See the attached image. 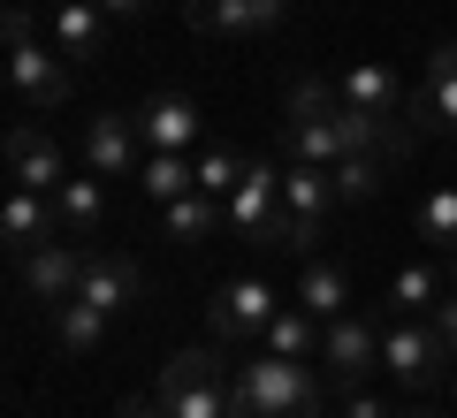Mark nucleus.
<instances>
[{
    "instance_id": "6ab92c4d",
    "label": "nucleus",
    "mask_w": 457,
    "mask_h": 418,
    "mask_svg": "<svg viewBox=\"0 0 457 418\" xmlns=\"http://www.w3.org/2000/svg\"><path fill=\"white\" fill-rule=\"evenodd\" d=\"M282 137H290V160H312V168H336V160H351V145H343V99H336L328 114L282 122Z\"/></svg>"
},
{
    "instance_id": "aec40b11",
    "label": "nucleus",
    "mask_w": 457,
    "mask_h": 418,
    "mask_svg": "<svg viewBox=\"0 0 457 418\" xmlns=\"http://www.w3.org/2000/svg\"><path fill=\"white\" fill-rule=\"evenodd\" d=\"M420 114L427 129H457V38H442L435 53H427V92H420Z\"/></svg>"
},
{
    "instance_id": "c756f323",
    "label": "nucleus",
    "mask_w": 457,
    "mask_h": 418,
    "mask_svg": "<svg viewBox=\"0 0 457 418\" xmlns=\"http://www.w3.org/2000/svg\"><path fill=\"white\" fill-rule=\"evenodd\" d=\"M336 107V84H320V77H297L290 84V99H282V114H290V122H305V114H328Z\"/></svg>"
},
{
    "instance_id": "7ed1b4c3",
    "label": "nucleus",
    "mask_w": 457,
    "mask_h": 418,
    "mask_svg": "<svg viewBox=\"0 0 457 418\" xmlns=\"http://www.w3.org/2000/svg\"><path fill=\"white\" fill-rule=\"evenodd\" d=\"M168 418H228V381H221V357L198 342V350H176L153 381Z\"/></svg>"
},
{
    "instance_id": "473e14b6",
    "label": "nucleus",
    "mask_w": 457,
    "mask_h": 418,
    "mask_svg": "<svg viewBox=\"0 0 457 418\" xmlns=\"http://www.w3.org/2000/svg\"><path fill=\"white\" fill-rule=\"evenodd\" d=\"M427 320H435V335H442V342H450V350H457V290H450V297H442V305H435V312H427Z\"/></svg>"
},
{
    "instance_id": "423d86ee",
    "label": "nucleus",
    "mask_w": 457,
    "mask_h": 418,
    "mask_svg": "<svg viewBox=\"0 0 457 418\" xmlns=\"http://www.w3.org/2000/svg\"><path fill=\"white\" fill-rule=\"evenodd\" d=\"M282 168L275 160H252L245 183L228 191V236L237 243H282Z\"/></svg>"
},
{
    "instance_id": "9b49d317",
    "label": "nucleus",
    "mask_w": 457,
    "mask_h": 418,
    "mask_svg": "<svg viewBox=\"0 0 457 418\" xmlns=\"http://www.w3.org/2000/svg\"><path fill=\"white\" fill-rule=\"evenodd\" d=\"M77 297L92 312H130L137 297H145V266H137L130 251H84V282H77Z\"/></svg>"
},
{
    "instance_id": "e433bc0d",
    "label": "nucleus",
    "mask_w": 457,
    "mask_h": 418,
    "mask_svg": "<svg viewBox=\"0 0 457 418\" xmlns=\"http://www.w3.org/2000/svg\"><path fill=\"white\" fill-rule=\"evenodd\" d=\"M267 8H275V16H290V8H297V0H267Z\"/></svg>"
},
{
    "instance_id": "72a5a7b5",
    "label": "nucleus",
    "mask_w": 457,
    "mask_h": 418,
    "mask_svg": "<svg viewBox=\"0 0 457 418\" xmlns=\"http://www.w3.org/2000/svg\"><path fill=\"white\" fill-rule=\"evenodd\" d=\"M153 0H99V16H114V23H130V16H145Z\"/></svg>"
},
{
    "instance_id": "dca6fc26",
    "label": "nucleus",
    "mask_w": 457,
    "mask_h": 418,
    "mask_svg": "<svg viewBox=\"0 0 457 418\" xmlns=\"http://www.w3.org/2000/svg\"><path fill=\"white\" fill-rule=\"evenodd\" d=\"M0 236H8V251H38V243H54V236H62V213H54V198L46 191H23V183H16V191H8V206H0Z\"/></svg>"
},
{
    "instance_id": "4be33fe9",
    "label": "nucleus",
    "mask_w": 457,
    "mask_h": 418,
    "mask_svg": "<svg viewBox=\"0 0 457 418\" xmlns=\"http://www.w3.org/2000/svg\"><path fill=\"white\" fill-rule=\"evenodd\" d=\"M260 342H267L275 357H297V365H320V320H312V312L297 305V297L275 312V320H267V335H260Z\"/></svg>"
},
{
    "instance_id": "cd10ccee",
    "label": "nucleus",
    "mask_w": 457,
    "mask_h": 418,
    "mask_svg": "<svg viewBox=\"0 0 457 418\" xmlns=\"http://www.w3.org/2000/svg\"><path fill=\"white\" fill-rule=\"evenodd\" d=\"M420 243H435V251H457V183H442V191L420 198Z\"/></svg>"
},
{
    "instance_id": "c9c22d12",
    "label": "nucleus",
    "mask_w": 457,
    "mask_h": 418,
    "mask_svg": "<svg viewBox=\"0 0 457 418\" xmlns=\"http://www.w3.org/2000/svg\"><path fill=\"white\" fill-rule=\"evenodd\" d=\"M396 418H442V411H427V403H404V411H396Z\"/></svg>"
},
{
    "instance_id": "b1692460",
    "label": "nucleus",
    "mask_w": 457,
    "mask_h": 418,
    "mask_svg": "<svg viewBox=\"0 0 457 418\" xmlns=\"http://www.w3.org/2000/svg\"><path fill=\"white\" fill-rule=\"evenodd\" d=\"M137 191H145L153 206H168V198L198 191V152H145V168H137Z\"/></svg>"
},
{
    "instance_id": "f3484780",
    "label": "nucleus",
    "mask_w": 457,
    "mask_h": 418,
    "mask_svg": "<svg viewBox=\"0 0 457 418\" xmlns=\"http://www.w3.org/2000/svg\"><path fill=\"white\" fill-rule=\"evenodd\" d=\"M54 213H62V236H77V243H92L99 236V221H107V176H69L62 191H54Z\"/></svg>"
},
{
    "instance_id": "20e7f679",
    "label": "nucleus",
    "mask_w": 457,
    "mask_h": 418,
    "mask_svg": "<svg viewBox=\"0 0 457 418\" xmlns=\"http://www.w3.org/2000/svg\"><path fill=\"white\" fill-rule=\"evenodd\" d=\"M336 168H312V160H290L282 168V243H290V251H305L312 258V243L328 236V221H336Z\"/></svg>"
},
{
    "instance_id": "f257e3e1",
    "label": "nucleus",
    "mask_w": 457,
    "mask_h": 418,
    "mask_svg": "<svg viewBox=\"0 0 457 418\" xmlns=\"http://www.w3.org/2000/svg\"><path fill=\"white\" fill-rule=\"evenodd\" d=\"M228 418H320V365H297V357H245L237 381H228Z\"/></svg>"
},
{
    "instance_id": "2eb2a0df",
    "label": "nucleus",
    "mask_w": 457,
    "mask_h": 418,
    "mask_svg": "<svg viewBox=\"0 0 457 418\" xmlns=\"http://www.w3.org/2000/svg\"><path fill=\"white\" fill-rule=\"evenodd\" d=\"M183 16H191V31H206V38H267L282 23L267 0H183Z\"/></svg>"
},
{
    "instance_id": "39448f33",
    "label": "nucleus",
    "mask_w": 457,
    "mask_h": 418,
    "mask_svg": "<svg viewBox=\"0 0 457 418\" xmlns=\"http://www.w3.org/2000/svg\"><path fill=\"white\" fill-rule=\"evenodd\" d=\"M275 312H282V290H275V282H267V274H237V282L213 290L206 335H213V342H260Z\"/></svg>"
},
{
    "instance_id": "2f4dec72",
    "label": "nucleus",
    "mask_w": 457,
    "mask_h": 418,
    "mask_svg": "<svg viewBox=\"0 0 457 418\" xmlns=\"http://www.w3.org/2000/svg\"><path fill=\"white\" fill-rule=\"evenodd\" d=\"M0 38H8V46H31V8H8V16H0Z\"/></svg>"
},
{
    "instance_id": "6e6552de",
    "label": "nucleus",
    "mask_w": 457,
    "mask_h": 418,
    "mask_svg": "<svg viewBox=\"0 0 457 418\" xmlns=\"http://www.w3.org/2000/svg\"><path fill=\"white\" fill-rule=\"evenodd\" d=\"M84 168L107 183H137V168H145V129H137V114L107 107L84 122Z\"/></svg>"
},
{
    "instance_id": "a878e982",
    "label": "nucleus",
    "mask_w": 457,
    "mask_h": 418,
    "mask_svg": "<svg viewBox=\"0 0 457 418\" xmlns=\"http://www.w3.org/2000/svg\"><path fill=\"white\" fill-rule=\"evenodd\" d=\"M99 335H107V312H92L84 297H69V305H54V342H62L69 357H92Z\"/></svg>"
},
{
    "instance_id": "58836bf2",
    "label": "nucleus",
    "mask_w": 457,
    "mask_h": 418,
    "mask_svg": "<svg viewBox=\"0 0 457 418\" xmlns=\"http://www.w3.org/2000/svg\"><path fill=\"white\" fill-rule=\"evenodd\" d=\"M54 8H62V0H54Z\"/></svg>"
},
{
    "instance_id": "393cba45",
    "label": "nucleus",
    "mask_w": 457,
    "mask_h": 418,
    "mask_svg": "<svg viewBox=\"0 0 457 418\" xmlns=\"http://www.w3.org/2000/svg\"><path fill=\"white\" fill-rule=\"evenodd\" d=\"M442 297H450V274H435V266H396V282H389V305L404 320H427Z\"/></svg>"
},
{
    "instance_id": "4c0bfd02",
    "label": "nucleus",
    "mask_w": 457,
    "mask_h": 418,
    "mask_svg": "<svg viewBox=\"0 0 457 418\" xmlns=\"http://www.w3.org/2000/svg\"><path fill=\"white\" fill-rule=\"evenodd\" d=\"M450 290H457V251H450Z\"/></svg>"
},
{
    "instance_id": "5701e85b",
    "label": "nucleus",
    "mask_w": 457,
    "mask_h": 418,
    "mask_svg": "<svg viewBox=\"0 0 457 418\" xmlns=\"http://www.w3.org/2000/svg\"><path fill=\"white\" fill-rule=\"evenodd\" d=\"M99 0H62V8H54V53H62V61H92L99 53Z\"/></svg>"
},
{
    "instance_id": "4468645a",
    "label": "nucleus",
    "mask_w": 457,
    "mask_h": 418,
    "mask_svg": "<svg viewBox=\"0 0 457 418\" xmlns=\"http://www.w3.org/2000/svg\"><path fill=\"white\" fill-rule=\"evenodd\" d=\"M336 99L351 114H374V122H404V84H396V69H381V61H351L336 77Z\"/></svg>"
},
{
    "instance_id": "f8f14e48",
    "label": "nucleus",
    "mask_w": 457,
    "mask_h": 418,
    "mask_svg": "<svg viewBox=\"0 0 457 418\" xmlns=\"http://www.w3.org/2000/svg\"><path fill=\"white\" fill-rule=\"evenodd\" d=\"M8 176L23 183V191H62L69 183V152H62V137L54 129H38V122H16L8 129Z\"/></svg>"
},
{
    "instance_id": "a211bd4d",
    "label": "nucleus",
    "mask_w": 457,
    "mask_h": 418,
    "mask_svg": "<svg viewBox=\"0 0 457 418\" xmlns=\"http://www.w3.org/2000/svg\"><path fill=\"white\" fill-rule=\"evenodd\" d=\"M221 228H228V206H221V198H206V191H183V198H168V206H161V236L183 243V251L206 243V236H221Z\"/></svg>"
},
{
    "instance_id": "9d476101",
    "label": "nucleus",
    "mask_w": 457,
    "mask_h": 418,
    "mask_svg": "<svg viewBox=\"0 0 457 418\" xmlns=\"http://www.w3.org/2000/svg\"><path fill=\"white\" fill-rule=\"evenodd\" d=\"M137 129H145V152H198L206 145V114H198L191 92H153L137 107Z\"/></svg>"
},
{
    "instance_id": "ddd939ff",
    "label": "nucleus",
    "mask_w": 457,
    "mask_h": 418,
    "mask_svg": "<svg viewBox=\"0 0 457 418\" xmlns=\"http://www.w3.org/2000/svg\"><path fill=\"white\" fill-rule=\"evenodd\" d=\"M8 92H16L23 114H54L69 99V69L54 61L38 38H31V46H8Z\"/></svg>"
},
{
    "instance_id": "0eeeda50",
    "label": "nucleus",
    "mask_w": 457,
    "mask_h": 418,
    "mask_svg": "<svg viewBox=\"0 0 457 418\" xmlns=\"http://www.w3.org/2000/svg\"><path fill=\"white\" fill-rule=\"evenodd\" d=\"M320 373L336 388H366V373H381V320H366L359 305L320 327Z\"/></svg>"
},
{
    "instance_id": "bb28decb",
    "label": "nucleus",
    "mask_w": 457,
    "mask_h": 418,
    "mask_svg": "<svg viewBox=\"0 0 457 418\" xmlns=\"http://www.w3.org/2000/svg\"><path fill=\"white\" fill-rule=\"evenodd\" d=\"M381 176H389V152H351V160H336V198L366 206V198H381Z\"/></svg>"
},
{
    "instance_id": "ea45409f",
    "label": "nucleus",
    "mask_w": 457,
    "mask_h": 418,
    "mask_svg": "<svg viewBox=\"0 0 457 418\" xmlns=\"http://www.w3.org/2000/svg\"><path fill=\"white\" fill-rule=\"evenodd\" d=\"M450 388H457V381H450Z\"/></svg>"
},
{
    "instance_id": "f704fd0d",
    "label": "nucleus",
    "mask_w": 457,
    "mask_h": 418,
    "mask_svg": "<svg viewBox=\"0 0 457 418\" xmlns=\"http://www.w3.org/2000/svg\"><path fill=\"white\" fill-rule=\"evenodd\" d=\"M114 418H168V411H161V396H130V403H122Z\"/></svg>"
},
{
    "instance_id": "1a4fd4ad",
    "label": "nucleus",
    "mask_w": 457,
    "mask_h": 418,
    "mask_svg": "<svg viewBox=\"0 0 457 418\" xmlns=\"http://www.w3.org/2000/svg\"><path fill=\"white\" fill-rule=\"evenodd\" d=\"M16 282H23V297L31 305H69L77 297V282H84V251H77V236H54V243H38V251H23L16 258Z\"/></svg>"
},
{
    "instance_id": "7c9ffc66",
    "label": "nucleus",
    "mask_w": 457,
    "mask_h": 418,
    "mask_svg": "<svg viewBox=\"0 0 457 418\" xmlns=\"http://www.w3.org/2000/svg\"><path fill=\"white\" fill-rule=\"evenodd\" d=\"M343 418H396V411L374 396V388H343Z\"/></svg>"
},
{
    "instance_id": "f03ea898",
    "label": "nucleus",
    "mask_w": 457,
    "mask_h": 418,
    "mask_svg": "<svg viewBox=\"0 0 457 418\" xmlns=\"http://www.w3.org/2000/svg\"><path fill=\"white\" fill-rule=\"evenodd\" d=\"M457 365V350L435 335V320H381V373H389L404 396H427V388H442Z\"/></svg>"
},
{
    "instance_id": "c85d7f7f",
    "label": "nucleus",
    "mask_w": 457,
    "mask_h": 418,
    "mask_svg": "<svg viewBox=\"0 0 457 418\" xmlns=\"http://www.w3.org/2000/svg\"><path fill=\"white\" fill-rule=\"evenodd\" d=\"M245 152H228V145H198V191L206 198H221L228 206V191H237V183H245Z\"/></svg>"
},
{
    "instance_id": "412c9836",
    "label": "nucleus",
    "mask_w": 457,
    "mask_h": 418,
    "mask_svg": "<svg viewBox=\"0 0 457 418\" xmlns=\"http://www.w3.org/2000/svg\"><path fill=\"white\" fill-rule=\"evenodd\" d=\"M297 305L312 312V320H343V312H351V282H343V266H328V258H305V266H297Z\"/></svg>"
}]
</instances>
